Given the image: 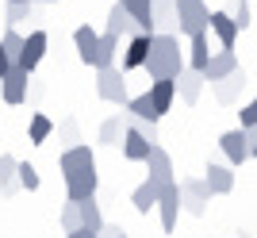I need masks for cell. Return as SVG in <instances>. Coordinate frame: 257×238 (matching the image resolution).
Segmentation results:
<instances>
[{"label":"cell","mask_w":257,"mask_h":238,"mask_svg":"<svg viewBox=\"0 0 257 238\" xmlns=\"http://www.w3.org/2000/svg\"><path fill=\"white\" fill-rule=\"evenodd\" d=\"M188 69V58L181 54V39L177 35H154V50L146 62V73L154 81H181V73Z\"/></svg>","instance_id":"obj_1"},{"label":"cell","mask_w":257,"mask_h":238,"mask_svg":"<svg viewBox=\"0 0 257 238\" xmlns=\"http://www.w3.org/2000/svg\"><path fill=\"white\" fill-rule=\"evenodd\" d=\"M211 16L215 12L207 8L204 0H177V27H181V35H188V39L211 31Z\"/></svg>","instance_id":"obj_2"},{"label":"cell","mask_w":257,"mask_h":238,"mask_svg":"<svg viewBox=\"0 0 257 238\" xmlns=\"http://www.w3.org/2000/svg\"><path fill=\"white\" fill-rule=\"evenodd\" d=\"M253 146H257V131H246V127H234V131H226L223 139H219V150L226 154L230 165L249 162V158H253Z\"/></svg>","instance_id":"obj_3"},{"label":"cell","mask_w":257,"mask_h":238,"mask_svg":"<svg viewBox=\"0 0 257 238\" xmlns=\"http://www.w3.org/2000/svg\"><path fill=\"white\" fill-rule=\"evenodd\" d=\"M211 184H207V177H184L181 181V207L188 211V215H204V207L211 204Z\"/></svg>","instance_id":"obj_4"},{"label":"cell","mask_w":257,"mask_h":238,"mask_svg":"<svg viewBox=\"0 0 257 238\" xmlns=\"http://www.w3.org/2000/svg\"><path fill=\"white\" fill-rule=\"evenodd\" d=\"M96 96L107 100V104H123L127 108V73L123 69H96Z\"/></svg>","instance_id":"obj_5"},{"label":"cell","mask_w":257,"mask_h":238,"mask_svg":"<svg viewBox=\"0 0 257 238\" xmlns=\"http://www.w3.org/2000/svg\"><path fill=\"white\" fill-rule=\"evenodd\" d=\"M96 165H88V169H73V173H65V196L81 204V200H96Z\"/></svg>","instance_id":"obj_6"},{"label":"cell","mask_w":257,"mask_h":238,"mask_svg":"<svg viewBox=\"0 0 257 238\" xmlns=\"http://www.w3.org/2000/svg\"><path fill=\"white\" fill-rule=\"evenodd\" d=\"M158 215H161V230L169 234L177 227V215H181V184L173 181L161 188V200H158Z\"/></svg>","instance_id":"obj_7"},{"label":"cell","mask_w":257,"mask_h":238,"mask_svg":"<svg viewBox=\"0 0 257 238\" xmlns=\"http://www.w3.org/2000/svg\"><path fill=\"white\" fill-rule=\"evenodd\" d=\"M27 88H31V73L16 65V69L0 81V96H4V104H12V108H16V104H23V100H27Z\"/></svg>","instance_id":"obj_8"},{"label":"cell","mask_w":257,"mask_h":238,"mask_svg":"<svg viewBox=\"0 0 257 238\" xmlns=\"http://www.w3.org/2000/svg\"><path fill=\"white\" fill-rule=\"evenodd\" d=\"M150 50H154V35H131L127 50H123V73L127 69H146Z\"/></svg>","instance_id":"obj_9"},{"label":"cell","mask_w":257,"mask_h":238,"mask_svg":"<svg viewBox=\"0 0 257 238\" xmlns=\"http://www.w3.org/2000/svg\"><path fill=\"white\" fill-rule=\"evenodd\" d=\"M131 12V20L139 27V35H158V20H154V0H119Z\"/></svg>","instance_id":"obj_10"},{"label":"cell","mask_w":257,"mask_h":238,"mask_svg":"<svg viewBox=\"0 0 257 238\" xmlns=\"http://www.w3.org/2000/svg\"><path fill=\"white\" fill-rule=\"evenodd\" d=\"M146 173H150V181L154 184H173V158H169V150L165 146H154L150 150V158H146Z\"/></svg>","instance_id":"obj_11"},{"label":"cell","mask_w":257,"mask_h":238,"mask_svg":"<svg viewBox=\"0 0 257 238\" xmlns=\"http://www.w3.org/2000/svg\"><path fill=\"white\" fill-rule=\"evenodd\" d=\"M73 46H77V58H81V62H85V65H92V69H96V50H100V35L92 31L88 23H81V27H77V31H73Z\"/></svg>","instance_id":"obj_12"},{"label":"cell","mask_w":257,"mask_h":238,"mask_svg":"<svg viewBox=\"0 0 257 238\" xmlns=\"http://www.w3.org/2000/svg\"><path fill=\"white\" fill-rule=\"evenodd\" d=\"M104 35H115V39H127V35H139V27H135V20H131V12L123 8L119 0L111 4V12H107Z\"/></svg>","instance_id":"obj_13"},{"label":"cell","mask_w":257,"mask_h":238,"mask_svg":"<svg viewBox=\"0 0 257 238\" xmlns=\"http://www.w3.org/2000/svg\"><path fill=\"white\" fill-rule=\"evenodd\" d=\"M46 31H31L27 35V46H23V58H20V69H27V73H35L39 69V62L46 58Z\"/></svg>","instance_id":"obj_14"},{"label":"cell","mask_w":257,"mask_h":238,"mask_svg":"<svg viewBox=\"0 0 257 238\" xmlns=\"http://www.w3.org/2000/svg\"><path fill=\"white\" fill-rule=\"evenodd\" d=\"M242 65H238V54L234 50H215V58H211V65H207V81H226L230 73H238Z\"/></svg>","instance_id":"obj_15"},{"label":"cell","mask_w":257,"mask_h":238,"mask_svg":"<svg viewBox=\"0 0 257 238\" xmlns=\"http://www.w3.org/2000/svg\"><path fill=\"white\" fill-rule=\"evenodd\" d=\"M211 39L207 35H196L192 43H188V69H196V73L207 77V65H211Z\"/></svg>","instance_id":"obj_16"},{"label":"cell","mask_w":257,"mask_h":238,"mask_svg":"<svg viewBox=\"0 0 257 238\" xmlns=\"http://www.w3.org/2000/svg\"><path fill=\"white\" fill-rule=\"evenodd\" d=\"M211 35L223 43V50H234V39H238V23L230 12H215L211 16Z\"/></svg>","instance_id":"obj_17"},{"label":"cell","mask_w":257,"mask_h":238,"mask_svg":"<svg viewBox=\"0 0 257 238\" xmlns=\"http://www.w3.org/2000/svg\"><path fill=\"white\" fill-rule=\"evenodd\" d=\"M158 200H161V184H154L150 177L131 192V204H135V211L139 215H150V207H158Z\"/></svg>","instance_id":"obj_18"},{"label":"cell","mask_w":257,"mask_h":238,"mask_svg":"<svg viewBox=\"0 0 257 238\" xmlns=\"http://www.w3.org/2000/svg\"><path fill=\"white\" fill-rule=\"evenodd\" d=\"M88 165H96V158H92V150H88L85 142H81V146H73V150H62V158H58L62 177L73 173V169H88Z\"/></svg>","instance_id":"obj_19"},{"label":"cell","mask_w":257,"mask_h":238,"mask_svg":"<svg viewBox=\"0 0 257 238\" xmlns=\"http://www.w3.org/2000/svg\"><path fill=\"white\" fill-rule=\"evenodd\" d=\"M249 81H246V69H238V73H230L226 81H215V96H219V104H234L238 96H242V88H246Z\"/></svg>","instance_id":"obj_20"},{"label":"cell","mask_w":257,"mask_h":238,"mask_svg":"<svg viewBox=\"0 0 257 238\" xmlns=\"http://www.w3.org/2000/svg\"><path fill=\"white\" fill-rule=\"evenodd\" d=\"M23 184H20V162L12 154H0V192L4 196H16Z\"/></svg>","instance_id":"obj_21"},{"label":"cell","mask_w":257,"mask_h":238,"mask_svg":"<svg viewBox=\"0 0 257 238\" xmlns=\"http://www.w3.org/2000/svg\"><path fill=\"white\" fill-rule=\"evenodd\" d=\"M119 139H127V111L107 115L104 123H100V142H104V146H119Z\"/></svg>","instance_id":"obj_22"},{"label":"cell","mask_w":257,"mask_h":238,"mask_svg":"<svg viewBox=\"0 0 257 238\" xmlns=\"http://www.w3.org/2000/svg\"><path fill=\"white\" fill-rule=\"evenodd\" d=\"M154 20H158V35H173L177 27V0H154Z\"/></svg>","instance_id":"obj_23"},{"label":"cell","mask_w":257,"mask_h":238,"mask_svg":"<svg viewBox=\"0 0 257 238\" xmlns=\"http://www.w3.org/2000/svg\"><path fill=\"white\" fill-rule=\"evenodd\" d=\"M204 81H207V77H204V73H196V69H184V73H181V81H177V92H181L184 104H196V100H200V92H204Z\"/></svg>","instance_id":"obj_24"},{"label":"cell","mask_w":257,"mask_h":238,"mask_svg":"<svg viewBox=\"0 0 257 238\" xmlns=\"http://www.w3.org/2000/svg\"><path fill=\"white\" fill-rule=\"evenodd\" d=\"M150 150H154V142H146L139 131L127 127V139H123V158H127V162H146V158H150Z\"/></svg>","instance_id":"obj_25"},{"label":"cell","mask_w":257,"mask_h":238,"mask_svg":"<svg viewBox=\"0 0 257 238\" xmlns=\"http://www.w3.org/2000/svg\"><path fill=\"white\" fill-rule=\"evenodd\" d=\"M207 184H211V192H215V196H226L230 188H234V173H230L226 165L211 162V165H207Z\"/></svg>","instance_id":"obj_26"},{"label":"cell","mask_w":257,"mask_h":238,"mask_svg":"<svg viewBox=\"0 0 257 238\" xmlns=\"http://www.w3.org/2000/svg\"><path fill=\"white\" fill-rule=\"evenodd\" d=\"M127 111H131V115H135V119H154V123H158V119H161L158 104H154V96H150V88H146L142 96H131Z\"/></svg>","instance_id":"obj_27"},{"label":"cell","mask_w":257,"mask_h":238,"mask_svg":"<svg viewBox=\"0 0 257 238\" xmlns=\"http://www.w3.org/2000/svg\"><path fill=\"white\" fill-rule=\"evenodd\" d=\"M150 96H154V104H158V111L165 115V111L173 108V100H177V81H154Z\"/></svg>","instance_id":"obj_28"},{"label":"cell","mask_w":257,"mask_h":238,"mask_svg":"<svg viewBox=\"0 0 257 238\" xmlns=\"http://www.w3.org/2000/svg\"><path fill=\"white\" fill-rule=\"evenodd\" d=\"M115 54H119V39H115V35H100L96 69H115Z\"/></svg>","instance_id":"obj_29"},{"label":"cell","mask_w":257,"mask_h":238,"mask_svg":"<svg viewBox=\"0 0 257 238\" xmlns=\"http://www.w3.org/2000/svg\"><path fill=\"white\" fill-rule=\"evenodd\" d=\"M81 227H88V230H104L107 227L96 200H81Z\"/></svg>","instance_id":"obj_30"},{"label":"cell","mask_w":257,"mask_h":238,"mask_svg":"<svg viewBox=\"0 0 257 238\" xmlns=\"http://www.w3.org/2000/svg\"><path fill=\"white\" fill-rule=\"evenodd\" d=\"M0 46L8 50V58H12V62L20 65V58H23V46H27V39H23V35L16 31V27H8V31L0 35Z\"/></svg>","instance_id":"obj_31"},{"label":"cell","mask_w":257,"mask_h":238,"mask_svg":"<svg viewBox=\"0 0 257 238\" xmlns=\"http://www.w3.org/2000/svg\"><path fill=\"white\" fill-rule=\"evenodd\" d=\"M27 135H31V142H35V146H43V142L54 135V123L43 115V111H35V115H31V127H27Z\"/></svg>","instance_id":"obj_32"},{"label":"cell","mask_w":257,"mask_h":238,"mask_svg":"<svg viewBox=\"0 0 257 238\" xmlns=\"http://www.w3.org/2000/svg\"><path fill=\"white\" fill-rule=\"evenodd\" d=\"M58 142H62V150H73V146H81L77 119H62V123H58Z\"/></svg>","instance_id":"obj_33"},{"label":"cell","mask_w":257,"mask_h":238,"mask_svg":"<svg viewBox=\"0 0 257 238\" xmlns=\"http://www.w3.org/2000/svg\"><path fill=\"white\" fill-rule=\"evenodd\" d=\"M127 127L131 131H139V135H142V139H146V142H154V146H158V123H154V119H135V115H131V111H127Z\"/></svg>","instance_id":"obj_34"},{"label":"cell","mask_w":257,"mask_h":238,"mask_svg":"<svg viewBox=\"0 0 257 238\" xmlns=\"http://www.w3.org/2000/svg\"><path fill=\"white\" fill-rule=\"evenodd\" d=\"M58 219H62L65 234H73V230H81V204H73V200H69V204H65L62 211H58Z\"/></svg>","instance_id":"obj_35"},{"label":"cell","mask_w":257,"mask_h":238,"mask_svg":"<svg viewBox=\"0 0 257 238\" xmlns=\"http://www.w3.org/2000/svg\"><path fill=\"white\" fill-rule=\"evenodd\" d=\"M35 16V4H8V8H4V23H8V27H20L23 20H31Z\"/></svg>","instance_id":"obj_36"},{"label":"cell","mask_w":257,"mask_h":238,"mask_svg":"<svg viewBox=\"0 0 257 238\" xmlns=\"http://www.w3.org/2000/svg\"><path fill=\"white\" fill-rule=\"evenodd\" d=\"M20 184L27 188V192H35V188H39V169H35L31 162H20Z\"/></svg>","instance_id":"obj_37"},{"label":"cell","mask_w":257,"mask_h":238,"mask_svg":"<svg viewBox=\"0 0 257 238\" xmlns=\"http://www.w3.org/2000/svg\"><path fill=\"white\" fill-rule=\"evenodd\" d=\"M238 119H242L238 127H246V131H257V100H249L246 108L238 111Z\"/></svg>","instance_id":"obj_38"},{"label":"cell","mask_w":257,"mask_h":238,"mask_svg":"<svg viewBox=\"0 0 257 238\" xmlns=\"http://www.w3.org/2000/svg\"><path fill=\"white\" fill-rule=\"evenodd\" d=\"M230 16H234L238 31H246V27H249V8H246V0H234V12H230Z\"/></svg>","instance_id":"obj_39"},{"label":"cell","mask_w":257,"mask_h":238,"mask_svg":"<svg viewBox=\"0 0 257 238\" xmlns=\"http://www.w3.org/2000/svg\"><path fill=\"white\" fill-rule=\"evenodd\" d=\"M12 69H16V62H12V58H8V50L0 46V81H4V77H8Z\"/></svg>","instance_id":"obj_40"},{"label":"cell","mask_w":257,"mask_h":238,"mask_svg":"<svg viewBox=\"0 0 257 238\" xmlns=\"http://www.w3.org/2000/svg\"><path fill=\"white\" fill-rule=\"evenodd\" d=\"M119 234H127V230L119 227V223H107V227L100 230V238H119Z\"/></svg>","instance_id":"obj_41"},{"label":"cell","mask_w":257,"mask_h":238,"mask_svg":"<svg viewBox=\"0 0 257 238\" xmlns=\"http://www.w3.org/2000/svg\"><path fill=\"white\" fill-rule=\"evenodd\" d=\"M65 238H100V230H88V227H81V230H73V234H65Z\"/></svg>","instance_id":"obj_42"},{"label":"cell","mask_w":257,"mask_h":238,"mask_svg":"<svg viewBox=\"0 0 257 238\" xmlns=\"http://www.w3.org/2000/svg\"><path fill=\"white\" fill-rule=\"evenodd\" d=\"M31 4H58V0H31Z\"/></svg>","instance_id":"obj_43"},{"label":"cell","mask_w":257,"mask_h":238,"mask_svg":"<svg viewBox=\"0 0 257 238\" xmlns=\"http://www.w3.org/2000/svg\"><path fill=\"white\" fill-rule=\"evenodd\" d=\"M8 4H31V0H8Z\"/></svg>","instance_id":"obj_44"},{"label":"cell","mask_w":257,"mask_h":238,"mask_svg":"<svg viewBox=\"0 0 257 238\" xmlns=\"http://www.w3.org/2000/svg\"><path fill=\"white\" fill-rule=\"evenodd\" d=\"M238 238H249V234H238Z\"/></svg>","instance_id":"obj_45"},{"label":"cell","mask_w":257,"mask_h":238,"mask_svg":"<svg viewBox=\"0 0 257 238\" xmlns=\"http://www.w3.org/2000/svg\"><path fill=\"white\" fill-rule=\"evenodd\" d=\"M253 158H257V146H253Z\"/></svg>","instance_id":"obj_46"},{"label":"cell","mask_w":257,"mask_h":238,"mask_svg":"<svg viewBox=\"0 0 257 238\" xmlns=\"http://www.w3.org/2000/svg\"><path fill=\"white\" fill-rule=\"evenodd\" d=\"M119 238H131V234H119Z\"/></svg>","instance_id":"obj_47"}]
</instances>
